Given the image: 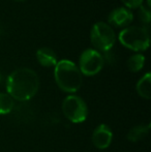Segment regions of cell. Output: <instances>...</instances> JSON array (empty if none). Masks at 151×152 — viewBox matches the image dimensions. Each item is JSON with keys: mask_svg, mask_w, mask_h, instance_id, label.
<instances>
[{"mask_svg": "<svg viewBox=\"0 0 151 152\" xmlns=\"http://www.w3.org/2000/svg\"><path fill=\"white\" fill-rule=\"evenodd\" d=\"M39 88L37 74L30 68L22 67L14 70L6 80L7 94L19 102H28Z\"/></svg>", "mask_w": 151, "mask_h": 152, "instance_id": "cell-1", "label": "cell"}, {"mask_svg": "<svg viewBox=\"0 0 151 152\" xmlns=\"http://www.w3.org/2000/svg\"><path fill=\"white\" fill-rule=\"evenodd\" d=\"M54 77L58 87L67 93H74L81 88L83 77L79 67L71 60L63 59L57 62Z\"/></svg>", "mask_w": 151, "mask_h": 152, "instance_id": "cell-2", "label": "cell"}, {"mask_svg": "<svg viewBox=\"0 0 151 152\" xmlns=\"http://www.w3.org/2000/svg\"><path fill=\"white\" fill-rule=\"evenodd\" d=\"M119 42L131 50L142 52L149 47V31L144 26L126 27L119 33Z\"/></svg>", "mask_w": 151, "mask_h": 152, "instance_id": "cell-3", "label": "cell"}, {"mask_svg": "<svg viewBox=\"0 0 151 152\" xmlns=\"http://www.w3.org/2000/svg\"><path fill=\"white\" fill-rule=\"evenodd\" d=\"M90 39L97 50L107 53L115 45L116 34L109 24L105 22H97L91 28Z\"/></svg>", "mask_w": 151, "mask_h": 152, "instance_id": "cell-4", "label": "cell"}, {"mask_svg": "<svg viewBox=\"0 0 151 152\" xmlns=\"http://www.w3.org/2000/svg\"><path fill=\"white\" fill-rule=\"evenodd\" d=\"M62 112L73 123H82L87 119L88 108L80 96L69 95L62 102Z\"/></svg>", "mask_w": 151, "mask_h": 152, "instance_id": "cell-5", "label": "cell"}, {"mask_svg": "<svg viewBox=\"0 0 151 152\" xmlns=\"http://www.w3.org/2000/svg\"><path fill=\"white\" fill-rule=\"evenodd\" d=\"M79 69L81 74L87 77L95 76L101 70L104 66V57L96 50L87 49L81 54L79 60Z\"/></svg>", "mask_w": 151, "mask_h": 152, "instance_id": "cell-6", "label": "cell"}, {"mask_svg": "<svg viewBox=\"0 0 151 152\" xmlns=\"http://www.w3.org/2000/svg\"><path fill=\"white\" fill-rule=\"evenodd\" d=\"M113 140V132L107 124H99L92 134V143L98 149H107Z\"/></svg>", "mask_w": 151, "mask_h": 152, "instance_id": "cell-7", "label": "cell"}, {"mask_svg": "<svg viewBox=\"0 0 151 152\" xmlns=\"http://www.w3.org/2000/svg\"><path fill=\"white\" fill-rule=\"evenodd\" d=\"M108 20L110 24L116 27H125L133 22V15L127 7H117L110 12Z\"/></svg>", "mask_w": 151, "mask_h": 152, "instance_id": "cell-8", "label": "cell"}, {"mask_svg": "<svg viewBox=\"0 0 151 152\" xmlns=\"http://www.w3.org/2000/svg\"><path fill=\"white\" fill-rule=\"evenodd\" d=\"M36 58L40 65L51 67L57 64V56L53 50L49 48H40L36 51Z\"/></svg>", "mask_w": 151, "mask_h": 152, "instance_id": "cell-9", "label": "cell"}, {"mask_svg": "<svg viewBox=\"0 0 151 152\" xmlns=\"http://www.w3.org/2000/svg\"><path fill=\"white\" fill-rule=\"evenodd\" d=\"M150 130V123L148 124H140V125H136L131 128L127 134L126 138L131 142H139V141L143 140L146 136L148 134Z\"/></svg>", "mask_w": 151, "mask_h": 152, "instance_id": "cell-10", "label": "cell"}, {"mask_svg": "<svg viewBox=\"0 0 151 152\" xmlns=\"http://www.w3.org/2000/svg\"><path fill=\"white\" fill-rule=\"evenodd\" d=\"M137 92L141 97L149 99L151 96V75L150 72L145 74L139 82L137 83Z\"/></svg>", "mask_w": 151, "mask_h": 152, "instance_id": "cell-11", "label": "cell"}, {"mask_svg": "<svg viewBox=\"0 0 151 152\" xmlns=\"http://www.w3.org/2000/svg\"><path fill=\"white\" fill-rule=\"evenodd\" d=\"M14 98L7 93H0V115L9 114L15 108Z\"/></svg>", "mask_w": 151, "mask_h": 152, "instance_id": "cell-12", "label": "cell"}, {"mask_svg": "<svg viewBox=\"0 0 151 152\" xmlns=\"http://www.w3.org/2000/svg\"><path fill=\"white\" fill-rule=\"evenodd\" d=\"M144 64H145V57L142 54H135L128 58L126 62L127 68L131 72H137L143 68Z\"/></svg>", "mask_w": 151, "mask_h": 152, "instance_id": "cell-13", "label": "cell"}, {"mask_svg": "<svg viewBox=\"0 0 151 152\" xmlns=\"http://www.w3.org/2000/svg\"><path fill=\"white\" fill-rule=\"evenodd\" d=\"M139 17L142 22L145 23L146 25H148L150 23V18H151L150 8L148 6L146 7L144 5H141L139 7Z\"/></svg>", "mask_w": 151, "mask_h": 152, "instance_id": "cell-14", "label": "cell"}, {"mask_svg": "<svg viewBox=\"0 0 151 152\" xmlns=\"http://www.w3.org/2000/svg\"><path fill=\"white\" fill-rule=\"evenodd\" d=\"M124 3L125 6H127L129 8H138L142 5L144 0H121Z\"/></svg>", "mask_w": 151, "mask_h": 152, "instance_id": "cell-15", "label": "cell"}, {"mask_svg": "<svg viewBox=\"0 0 151 152\" xmlns=\"http://www.w3.org/2000/svg\"><path fill=\"white\" fill-rule=\"evenodd\" d=\"M1 80H2V77H1V75H0V83H1Z\"/></svg>", "mask_w": 151, "mask_h": 152, "instance_id": "cell-16", "label": "cell"}, {"mask_svg": "<svg viewBox=\"0 0 151 152\" xmlns=\"http://www.w3.org/2000/svg\"><path fill=\"white\" fill-rule=\"evenodd\" d=\"M19 1H20V0H19Z\"/></svg>", "mask_w": 151, "mask_h": 152, "instance_id": "cell-17", "label": "cell"}]
</instances>
